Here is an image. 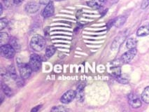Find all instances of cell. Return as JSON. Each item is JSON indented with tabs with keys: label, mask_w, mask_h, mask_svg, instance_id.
I'll list each match as a JSON object with an SVG mask.
<instances>
[{
	"label": "cell",
	"mask_w": 149,
	"mask_h": 112,
	"mask_svg": "<svg viewBox=\"0 0 149 112\" xmlns=\"http://www.w3.org/2000/svg\"><path fill=\"white\" fill-rule=\"evenodd\" d=\"M46 44V39L42 36L36 34L32 38L30 41L31 49L35 51H41L45 48Z\"/></svg>",
	"instance_id": "cell-1"
},
{
	"label": "cell",
	"mask_w": 149,
	"mask_h": 112,
	"mask_svg": "<svg viewBox=\"0 0 149 112\" xmlns=\"http://www.w3.org/2000/svg\"><path fill=\"white\" fill-rule=\"evenodd\" d=\"M41 64H42V60H41V58L39 55H31L30 58H29V65L32 68L33 72L39 71L41 67Z\"/></svg>",
	"instance_id": "cell-2"
},
{
	"label": "cell",
	"mask_w": 149,
	"mask_h": 112,
	"mask_svg": "<svg viewBox=\"0 0 149 112\" xmlns=\"http://www.w3.org/2000/svg\"><path fill=\"white\" fill-rule=\"evenodd\" d=\"M1 53L4 58L10 59L15 56V49L11 44H4L1 46Z\"/></svg>",
	"instance_id": "cell-3"
},
{
	"label": "cell",
	"mask_w": 149,
	"mask_h": 112,
	"mask_svg": "<svg viewBox=\"0 0 149 112\" xmlns=\"http://www.w3.org/2000/svg\"><path fill=\"white\" fill-rule=\"evenodd\" d=\"M19 67V72H20V77L22 79H28L31 76V74L33 72L32 68H31L29 65L25 63H22L19 64L18 65Z\"/></svg>",
	"instance_id": "cell-4"
},
{
	"label": "cell",
	"mask_w": 149,
	"mask_h": 112,
	"mask_svg": "<svg viewBox=\"0 0 149 112\" xmlns=\"http://www.w3.org/2000/svg\"><path fill=\"white\" fill-rule=\"evenodd\" d=\"M136 53H137V51H136V48L129 49V51L125 53L121 57V61L125 64L129 63L130 62H131L133 60V58L136 56Z\"/></svg>",
	"instance_id": "cell-5"
},
{
	"label": "cell",
	"mask_w": 149,
	"mask_h": 112,
	"mask_svg": "<svg viewBox=\"0 0 149 112\" xmlns=\"http://www.w3.org/2000/svg\"><path fill=\"white\" fill-rule=\"evenodd\" d=\"M128 100L129 104L132 108L137 109L141 106V102L140 100V98L139 96L135 93H130L128 95Z\"/></svg>",
	"instance_id": "cell-6"
},
{
	"label": "cell",
	"mask_w": 149,
	"mask_h": 112,
	"mask_svg": "<svg viewBox=\"0 0 149 112\" xmlns=\"http://www.w3.org/2000/svg\"><path fill=\"white\" fill-rule=\"evenodd\" d=\"M75 97L76 92L72 90H70L67 91L65 93L63 94V95L60 98V101L63 104H68V103L71 102Z\"/></svg>",
	"instance_id": "cell-7"
},
{
	"label": "cell",
	"mask_w": 149,
	"mask_h": 112,
	"mask_svg": "<svg viewBox=\"0 0 149 112\" xmlns=\"http://www.w3.org/2000/svg\"><path fill=\"white\" fill-rule=\"evenodd\" d=\"M55 8H54V4L53 3L50 2L49 4L46 5L44 9L43 10L42 12V15L44 17V18H49V17L52 16L54 13Z\"/></svg>",
	"instance_id": "cell-8"
},
{
	"label": "cell",
	"mask_w": 149,
	"mask_h": 112,
	"mask_svg": "<svg viewBox=\"0 0 149 112\" xmlns=\"http://www.w3.org/2000/svg\"><path fill=\"white\" fill-rule=\"evenodd\" d=\"M40 6L36 2H29L26 4L25 11L29 13H34L39 10Z\"/></svg>",
	"instance_id": "cell-9"
},
{
	"label": "cell",
	"mask_w": 149,
	"mask_h": 112,
	"mask_svg": "<svg viewBox=\"0 0 149 112\" xmlns=\"http://www.w3.org/2000/svg\"><path fill=\"white\" fill-rule=\"evenodd\" d=\"M102 1L101 0H87V4L90 7H92L95 9L101 8L102 6Z\"/></svg>",
	"instance_id": "cell-10"
},
{
	"label": "cell",
	"mask_w": 149,
	"mask_h": 112,
	"mask_svg": "<svg viewBox=\"0 0 149 112\" xmlns=\"http://www.w3.org/2000/svg\"><path fill=\"white\" fill-rule=\"evenodd\" d=\"M136 34L139 37H145L149 34V27L148 26H142L139 28L136 32Z\"/></svg>",
	"instance_id": "cell-11"
},
{
	"label": "cell",
	"mask_w": 149,
	"mask_h": 112,
	"mask_svg": "<svg viewBox=\"0 0 149 112\" xmlns=\"http://www.w3.org/2000/svg\"><path fill=\"white\" fill-rule=\"evenodd\" d=\"M141 99L143 101V102L149 104V86L143 90L141 94Z\"/></svg>",
	"instance_id": "cell-12"
},
{
	"label": "cell",
	"mask_w": 149,
	"mask_h": 112,
	"mask_svg": "<svg viewBox=\"0 0 149 112\" xmlns=\"http://www.w3.org/2000/svg\"><path fill=\"white\" fill-rule=\"evenodd\" d=\"M84 87L83 86H80L77 89V92L76 93V97L77 98L78 100H79L80 102H82L84 99Z\"/></svg>",
	"instance_id": "cell-13"
},
{
	"label": "cell",
	"mask_w": 149,
	"mask_h": 112,
	"mask_svg": "<svg viewBox=\"0 0 149 112\" xmlns=\"http://www.w3.org/2000/svg\"><path fill=\"white\" fill-rule=\"evenodd\" d=\"M55 51H56V49L54 46H49L46 48V58H50L54 55L55 53Z\"/></svg>",
	"instance_id": "cell-14"
},
{
	"label": "cell",
	"mask_w": 149,
	"mask_h": 112,
	"mask_svg": "<svg viewBox=\"0 0 149 112\" xmlns=\"http://www.w3.org/2000/svg\"><path fill=\"white\" fill-rule=\"evenodd\" d=\"M136 44H137V41H136V39H132V38H130L127 41V43H126V46H127V49H134L136 48Z\"/></svg>",
	"instance_id": "cell-15"
},
{
	"label": "cell",
	"mask_w": 149,
	"mask_h": 112,
	"mask_svg": "<svg viewBox=\"0 0 149 112\" xmlns=\"http://www.w3.org/2000/svg\"><path fill=\"white\" fill-rule=\"evenodd\" d=\"M1 88L3 90V92L4 93V94L6 95H7L8 97H11L13 95V92H12L11 89L8 87V86H6V84L2 83L1 84Z\"/></svg>",
	"instance_id": "cell-16"
},
{
	"label": "cell",
	"mask_w": 149,
	"mask_h": 112,
	"mask_svg": "<svg viewBox=\"0 0 149 112\" xmlns=\"http://www.w3.org/2000/svg\"><path fill=\"white\" fill-rule=\"evenodd\" d=\"M1 44L4 45L6 44V43L8 41V36L6 32H1Z\"/></svg>",
	"instance_id": "cell-17"
},
{
	"label": "cell",
	"mask_w": 149,
	"mask_h": 112,
	"mask_svg": "<svg viewBox=\"0 0 149 112\" xmlns=\"http://www.w3.org/2000/svg\"><path fill=\"white\" fill-rule=\"evenodd\" d=\"M8 23V22L7 19L5 18H1V20H0V30H3L4 27L7 26Z\"/></svg>",
	"instance_id": "cell-18"
},
{
	"label": "cell",
	"mask_w": 149,
	"mask_h": 112,
	"mask_svg": "<svg viewBox=\"0 0 149 112\" xmlns=\"http://www.w3.org/2000/svg\"><path fill=\"white\" fill-rule=\"evenodd\" d=\"M8 72H9V74L11 76V77H13V79H16L17 75H16V72H15V68L13 67V66H10L9 69H8Z\"/></svg>",
	"instance_id": "cell-19"
},
{
	"label": "cell",
	"mask_w": 149,
	"mask_h": 112,
	"mask_svg": "<svg viewBox=\"0 0 149 112\" xmlns=\"http://www.w3.org/2000/svg\"><path fill=\"white\" fill-rule=\"evenodd\" d=\"M112 73H113V74L114 76H116V77H119V76H120V69L119 68V67H115V68H113L112 69Z\"/></svg>",
	"instance_id": "cell-20"
},
{
	"label": "cell",
	"mask_w": 149,
	"mask_h": 112,
	"mask_svg": "<svg viewBox=\"0 0 149 112\" xmlns=\"http://www.w3.org/2000/svg\"><path fill=\"white\" fill-rule=\"evenodd\" d=\"M10 42H11V45L13 46L14 49H17V46H18V44L17 43V39H14V38H12V39H11L10 40Z\"/></svg>",
	"instance_id": "cell-21"
},
{
	"label": "cell",
	"mask_w": 149,
	"mask_h": 112,
	"mask_svg": "<svg viewBox=\"0 0 149 112\" xmlns=\"http://www.w3.org/2000/svg\"><path fill=\"white\" fill-rule=\"evenodd\" d=\"M149 5V0H143V1L141 4V8L142 9H144V8L148 7Z\"/></svg>",
	"instance_id": "cell-22"
},
{
	"label": "cell",
	"mask_w": 149,
	"mask_h": 112,
	"mask_svg": "<svg viewBox=\"0 0 149 112\" xmlns=\"http://www.w3.org/2000/svg\"><path fill=\"white\" fill-rule=\"evenodd\" d=\"M39 1H40L41 4L47 5L48 4H49L50 2H51L52 0H39Z\"/></svg>",
	"instance_id": "cell-23"
},
{
	"label": "cell",
	"mask_w": 149,
	"mask_h": 112,
	"mask_svg": "<svg viewBox=\"0 0 149 112\" xmlns=\"http://www.w3.org/2000/svg\"><path fill=\"white\" fill-rule=\"evenodd\" d=\"M24 0H13V2L15 4H20Z\"/></svg>",
	"instance_id": "cell-24"
},
{
	"label": "cell",
	"mask_w": 149,
	"mask_h": 112,
	"mask_svg": "<svg viewBox=\"0 0 149 112\" xmlns=\"http://www.w3.org/2000/svg\"><path fill=\"white\" fill-rule=\"evenodd\" d=\"M41 105H39V106H36V107L34 108V109H32V111H34V112L37 111L38 110H39V109L41 108Z\"/></svg>",
	"instance_id": "cell-25"
},
{
	"label": "cell",
	"mask_w": 149,
	"mask_h": 112,
	"mask_svg": "<svg viewBox=\"0 0 149 112\" xmlns=\"http://www.w3.org/2000/svg\"><path fill=\"white\" fill-rule=\"evenodd\" d=\"M2 10H3V8H2V5L1 4V12H0V14H1V13H2Z\"/></svg>",
	"instance_id": "cell-26"
},
{
	"label": "cell",
	"mask_w": 149,
	"mask_h": 112,
	"mask_svg": "<svg viewBox=\"0 0 149 112\" xmlns=\"http://www.w3.org/2000/svg\"><path fill=\"white\" fill-rule=\"evenodd\" d=\"M101 1H102V3H103V4H104V3L107 2V1H108V0H101Z\"/></svg>",
	"instance_id": "cell-27"
},
{
	"label": "cell",
	"mask_w": 149,
	"mask_h": 112,
	"mask_svg": "<svg viewBox=\"0 0 149 112\" xmlns=\"http://www.w3.org/2000/svg\"><path fill=\"white\" fill-rule=\"evenodd\" d=\"M4 1H6V0H4Z\"/></svg>",
	"instance_id": "cell-28"
}]
</instances>
